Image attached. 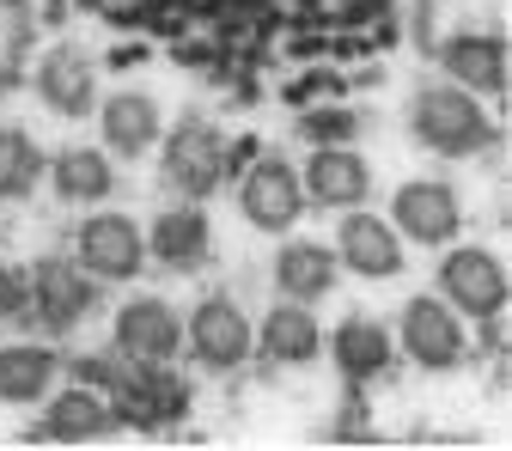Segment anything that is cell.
<instances>
[{
  "label": "cell",
  "mask_w": 512,
  "mask_h": 451,
  "mask_svg": "<svg viewBox=\"0 0 512 451\" xmlns=\"http://www.w3.org/2000/svg\"><path fill=\"white\" fill-rule=\"evenodd\" d=\"M409 135L439 159H482L500 141V128L476 92H464L452 80H427L409 92Z\"/></svg>",
  "instance_id": "obj_1"
},
{
  "label": "cell",
  "mask_w": 512,
  "mask_h": 451,
  "mask_svg": "<svg viewBox=\"0 0 512 451\" xmlns=\"http://www.w3.org/2000/svg\"><path fill=\"white\" fill-rule=\"evenodd\" d=\"M153 153H159L165 189L177 202H208L214 189L232 177V141H226V128L208 122V116H183L177 128H165Z\"/></svg>",
  "instance_id": "obj_2"
},
{
  "label": "cell",
  "mask_w": 512,
  "mask_h": 451,
  "mask_svg": "<svg viewBox=\"0 0 512 451\" xmlns=\"http://www.w3.org/2000/svg\"><path fill=\"white\" fill-rule=\"evenodd\" d=\"M439 299L452 305L464 324H494V317L506 311V299H512V281H506V263L494 250H482V244H445V256H439Z\"/></svg>",
  "instance_id": "obj_3"
},
{
  "label": "cell",
  "mask_w": 512,
  "mask_h": 451,
  "mask_svg": "<svg viewBox=\"0 0 512 451\" xmlns=\"http://www.w3.org/2000/svg\"><path fill=\"white\" fill-rule=\"evenodd\" d=\"M305 208H311L305 202V183H299V165L287 153H250L238 165V214L256 232L281 238V232H293L305 220Z\"/></svg>",
  "instance_id": "obj_4"
},
{
  "label": "cell",
  "mask_w": 512,
  "mask_h": 451,
  "mask_svg": "<svg viewBox=\"0 0 512 451\" xmlns=\"http://www.w3.org/2000/svg\"><path fill=\"white\" fill-rule=\"evenodd\" d=\"M25 281H31V311L25 317L37 330H49V336H74L104 305V281H92L74 256H43Z\"/></svg>",
  "instance_id": "obj_5"
},
{
  "label": "cell",
  "mask_w": 512,
  "mask_h": 451,
  "mask_svg": "<svg viewBox=\"0 0 512 451\" xmlns=\"http://www.w3.org/2000/svg\"><path fill=\"white\" fill-rule=\"evenodd\" d=\"M391 336H397V354L415 360L421 372H458L470 360V324L439 293H415L391 324Z\"/></svg>",
  "instance_id": "obj_6"
},
{
  "label": "cell",
  "mask_w": 512,
  "mask_h": 451,
  "mask_svg": "<svg viewBox=\"0 0 512 451\" xmlns=\"http://www.w3.org/2000/svg\"><path fill=\"white\" fill-rule=\"evenodd\" d=\"M25 80L37 86L43 110H55L61 122H86L104 98V68L86 43H49L43 55H31Z\"/></svg>",
  "instance_id": "obj_7"
},
{
  "label": "cell",
  "mask_w": 512,
  "mask_h": 451,
  "mask_svg": "<svg viewBox=\"0 0 512 451\" xmlns=\"http://www.w3.org/2000/svg\"><path fill=\"white\" fill-rule=\"evenodd\" d=\"M74 263L92 275V281H104V287H122V281H141V269H147V232L128 220V214H116V208H86V220L74 226Z\"/></svg>",
  "instance_id": "obj_8"
},
{
  "label": "cell",
  "mask_w": 512,
  "mask_h": 451,
  "mask_svg": "<svg viewBox=\"0 0 512 451\" xmlns=\"http://www.w3.org/2000/svg\"><path fill=\"white\" fill-rule=\"evenodd\" d=\"M183 354L196 360L202 372H238L256 354V324L250 311L232 293H208L196 299V311L183 317Z\"/></svg>",
  "instance_id": "obj_9"
},
{
  "label": "cell",
  "mask_w": 512,
  "mask_h": 451,
  "mask_svg": "<svg viewBox=\"0 0 512 451\" xmlns=\"http://www.w3.org/2000/svg\"><path fill=\"white\" fill-rule=\"evenodd\" d=\"M196 403L189 378L177 372V360L165 366H128L122 384L110 391V409H116V427H177Z\"/></svg>",
  "instance_id": "obj_10"
},
{
  "label": "cell",
  "mask_w": 512,
  "mask_h": 451,
  "mask_svg": "<svg viewBox=\"0 0 512 451\" xmlns=\"http://www.w3.org/2000/svg\"><path fill=\"white\" fill-rule=\"evenodd\" d=\"M391 220L403 232V244H427V250H445L458 232H464V202L445 177H409L397 196H391Z\"/></svg>",
  "instance_id": "obj_11"
},
{
  "label": "cell",
  "mask_w": 512,
  "mask_h": 451,
  "mask_svg": "<svg viewBox=\"0 0 512 451\" xmlns=\"http://www.w3.org/2000/svg\"><path fill=\"white\" fill-rule=\"evenodd\" d=\"M330 250H336V263H342L348 275H360V281H397L403 263H409L403 232L384 220V214H366V208H342Z\"/></svg>",
  "instance_id": "obj_12"
},
{
  "label": "cell",
  "mask_w": 512,
  "mask_h": 451,
  "mask_svg": "<svg viewBox=\"0 0 512 451\" xmlns=\"http://www.w3.org/2000/svg\"><path fill=\"white\" fill-rule=\"evenodd\" d=\"M110 348L122 360H135V366H165L183 354V311L159 293H135L122 311H116V336Z\"/></svg>",
  "instance_id": "obj_13"
},
{
  "label": "cell",
  "mask_w": 512,
  "mask_h": 451,
  "mask_svg": "<svg viewBox=\"0 0 512 451\" xmlns=\"http://www.w3.org/2000/svg\"><path fill=\"white\" fill-rule=\"evenodd\" d=\"M208 256H214V220L202 202H171L153 214L147 226V263L171 269V275H196L208 269Z\"/></svg>",
  "instance_id": "obj_14"
},
{
  "label": "cell",
  "mask_w": 512,
  "mask_h": 451,
  "mask_svg": "<svg viewBox=\"0 0 512 451\" xmlns=\"http://www.w3.org/2000/svg\"><path fill=\"white\" fill-rule=\"evenodd\" d=\"M116 433V409L104 391H92V384H55V391L43 397V421L31 427V439H49V445H98Z\"/></svg>",
  "instance_id": "obj_15"
},
{
  "label": "cell",
  "mask_w": 512,
  "mask_h": 451,
  "mask_svg": "<svg viewBox=\"0 0 512 451\" xmlns=\"http://www.w3.org/2000/svg\"><path fill=\"white\" fill-rule=\"evenodd\" d=\"M299 183H305V202L311 208L342 214V208H366L372 165H366V153L354 141L348 147H311V159L299 165Z\"/></svg>",
  "instance_id": "obj_16"
},
{
  "label": "cell",
  "mask_w": 512,
  "mask_h": 451,
  "mask_svg": "<svg viewBox=\"0 0 512 451\" xmlns=\"http://www.w3.org/2000/svg\"><path fill=\"white\" fill-rule=\"evenodd\" d=\"M165 135V116L147 92H104L98 98V147L110 159H147Z\"/></svg>",
  "instance_id": "obj_17"
},
{
  "label": "cell",
  "mask_w": 512,
  "mask_h": 451,
  "mask_svg": "<svg viewBox=\"0 0 512 451\" xmlns=\"http://www.w3.org/2000/svg\"><path fill=\"white\" fill-rule=\"evenodd\" d=\"M61 378H68V354L55 342H0V403L7 409H37Z\"/></svg>",
  "instance_id": "obj_18"
},
{
  "label": "cell",
  "mask_w": 512,
  "mask_h": 451,
  "mask_svg": "<svg viewBox=\"0 0 512 451\" xmlns=\"http://www.w3.org/2000/svg\"><path fill=\"white\" fill-rule=\"evenodd\" d=\"M439 68L452 86H464L476 98H500L506 92V37L500 31H452L439 43Z\"/></svg>",
  "instance_id": "obj_19"
},
{
  "label": "cell",
  "mask_w": 512,
  "mask_h": 451,
  "mask_svg": "<svg viewBox=\"0 0 512 451\" xmlns=\"http://www.w3.org/2000/svg\"><path fill=\"white\" fill-rule=\"evenodd\" d=\"M43 177H49V196L68 202V208H98L116 196V159L92 141L61 147L55 159H43Z\"/></svg>",
  "instance_id": "obj_20"
},
{
  "label": "cell",
  "mask_w": 512,
  "mask_h": 451,
  "mask_svg": "<svg viewBox=\"0 0 512 451\" xmlns=\"http://www.w3.org/2000/svg\"><path fill=\"white\" fill-rule=\"evenodd\" d=\"M324 348H330V360L348 384H372L397 366V336H391V324H378V317H342L336 330H324Z\"/></svg>",
  "instance_id": "obj_21"
},
{
  "label": "cell",
  "mask_w": 512,
  "mask_h": 451,
  "mask_svg": "<svg viewBox=\"0 0 512 451\" xmlns=\"http://www.w3.org/2000/svg\"><path fill=\"white\" fill-rule=\"evenodd\" d=\"M342 281V263L330 244L317 238H287L281 232V250H275V287L281 299H299V305H324Z\"/></svg>",
  "instance_id": "obj_22"
},
{
  "label": "cell",
  "mask_w": 512,
  "mask_h": 451,
  "mask_svg": "<svg viewBox=\"0 0 512 451\" xmlns=\"http://www.w3.org/2000/svg\"><path fill=\"white\" fill-rule=\"evenodd\" d=\"M256 354L275 360V366H311L317 354H324V324L311 317V305L281 299L263 324H256Z\"/></svg>",
  "instance_id": "obj_23"
},
{
  "label": "cell",
  "mask_w": 512,
  "mask_h": 451,
  "mask_svg": "<svg viewBox=\"0 0 512 451\" xmlns=\"http://www.w3.org/2000/svg\"><path fill=\"white\" fill-rule=\"evenodd\" d=\"M37 55V7L31 0H0V98H7Z\"/></svg>",
  "instance_id": "obj_24"
},
{
  "label": "cell",
  "mask_w": 512,
  "mask_h": 451,
  "mask_svg": "<svg viewBox=\"0 0 512 451\" xmlns=\"http://www.w3.org/2000/svg\"><path fill=\"white\" fill-rule=\"evenodd\" d=\"M37 183H43V147L25 128L0 122V202H25Z\"/></svg>",
  "instance_id": "obj_25"
},
{
  "label": "cell",
  "mask_w": 512,
  "mask_h": 451,
  "mask_svg": "<svg viewBox=\"0 0 512 451\" xmlns=\"http://www.w3.org/2000/svg\"><path fill=\"white\" fill-rule=\"evenodd\" d=\"M299 141L305 147H348L360 141V110L354 104H317L299 116Z\"/></svg>",
  "instance_id": "obj_26"
},
{
  "label": "cell",
  "mask_w": 512,
  "mask_h": 451,
  "mask_svg": "<svg viewBox=\"0 0 512 451\" xmlns=\"http://www.w3.org/2000/svg\"><path fill=\"white\" fill-rule=\"evenodd\" d=\"M25 311H31V281H25V269L0 263V324H25Z\"/></svg>",
  "instance_id": "obj_27"
}]
</instances>
